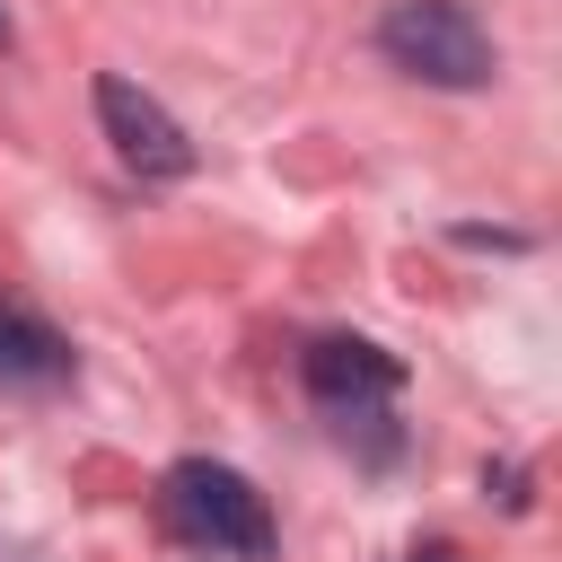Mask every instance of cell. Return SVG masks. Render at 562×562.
Instances as JSON below:
<instances>
[{
  "label": "cell",
  "mask_w": 562,
  "mask_h": 562,
  "mask_svg": "<svg viewBox=\"0 0 562 562\" xmlns=\"http://www.w3.org/2000/svg\"><path fill=\"white\" fill-rule=\"evenodd\" d=\"M378 53L422 88H492L501 53L465 0H395L378 18Z\"/></svg>",
  "instance_id": "cell-1"
},
{
  "label": "cell",
  "mask_w": 562,
  "mask_h": 562,
  "mask_svg": "<svg viewBox=\"0 0 562 562\" xmlns=\"http://www.w3.org/2000/svg\"><path fill=\"white\" fill-rule=\"evenodd\" d=\"M167 527L202 553H237V562H263L272 553V509L263 492L237 474V465H211V457H184L167 465Z\"/></svg>",
  "instance_id": "cell-2"
},
{
  "label": "cell",
  "mask_w": 562,
  "mask_h": 562,
  "mask_svg": "<svg viewBox=\"0 0 562 562\" xmlns=\"http://www.w3.org/2000/svg\"><path fill=\"white\" fill-rule=\"evenodd\" d=\"M97 123H105V140H114V158L132 167V176H149V184H176V176H193V140H184V123L149 97V88H132V79H97Z\"/></svg>",
  "instance_id": "cell-3"
},
{
  "label": "cell",
  "mask_w": 562,
  "mask_h": 562,
  "mask_svg": "<svg viewBox=\"0 0 562 562\" xmlns=\"http://www.w3.org/2000/svg\"><path fill=\"white\" fill-rule=\"evenodd\" d=\"M299 369H307V395H316L325 413H342V430H351V422H378L386 395L404 386V360L378 351V342H360V334H325V342H307Z\"/></svg>",
  "instance_id": "cell-4"
},
{
  "label": "cell",
  "mask_w": 562,
  "mask_h": 562,
  "mask_svg": "<svg viewBox=\"0 0 562 562\" xmlns=\"http://www.w3.org/2000/svg\"><path fill=\"white\" fill-rule=\"evenodd\" d=\"M61 378H70V342H61L35 307H0V386L44 395V386H61Z\"/></svg>",
  "instance_id": "cell-5"
},
{
  "label": "cell",
  "mask_w": 562,
  "mask_h": 562,
  "mask_svg": "<svg viewBox=\"0 0 562 562\" xmlns=\"http://www.w3.org/2000/svg\"><path fill=\"white\" fill-rule=\"evenodd\" d=\"M0 562H35V553H26V544H0Z\"/></svg>",
  "instance_id": "cell-6"
},
{
  "label": "cell",
  "mask_w": 562,
  "mask_h": 562,
  "mask_svg": "<svg viewBox=\"0 0 562 562\" xmlns=\"http://www.w3.org/2000/svg\"><path fill=\"white\" fill-rule=\"evenodd\" d=\"M0 44H9V9H0Z\"/></svg>",
  "instance_id": "cell-7"
}]
</instances>
